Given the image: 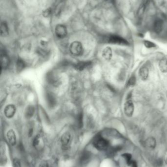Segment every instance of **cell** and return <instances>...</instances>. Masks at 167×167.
Masks as SVG:
<instances>
[{
	"mask_svg": "<svg viewBox=\"0 0 167 167\" xmlns=\"http://www.w3.org/2000/svg\"><path fill=\"white\" fill-rule=\"evenodd\" d=\"M93 144L97 149L99 150H105L109 148V142L100 135H97L94 138Z\"/></svg>",
	"mask_w": 167,
	"mask_h": 167,
	"instance_id": "1",
	"label": "cell"
},
{
	"mask_svg": "<svg viewBox=\"0 0 167 167\" xmlns=\"http://www.w3.org/2000/svg\"><path fill=\"white\" fill-rule=\"evenodd\" d=\"M131 94L128 95V98L124 104V111L125 116L131 117L133 116L134 111V105L131 99Z\"/></svg>",
	"mask_w": 167,
	"mask_h": 167,
	"instance_id": "2",
	"label": "cell"
},
{
	"mask_svg": "<svg viewBox=\"0 0 167 167\" xmlns=\"http://www.w3.org/2000/svg\"><path fill=\"white\" fill-rule=\"evenodd\" d=\"M70 53L75 56H79L83 53V47L81 43L75 41L71 44L70 46Z\"/></svg>",
	"mask_w": 167,
	"mask_h": 167,
	"instance_id": "3",
	"label": "cell"
},
{
	"mask_svg": "<svg viewBox=\"0 0 167 167\" xmlns=\"http://www.w3.org/2000/svg\"><path fill=\"white\" fill-rule=\"evenodd\" d=\"M108 42L109 43L115 44V45L127 46L129 45L128 41L125 39L117 35H111L108 38Z\"/></svg>",
	"mask_w": 167,
	"mask_h": 167,
	"instance_id": "4",
	"label": "cell"
},
{
	"mask_svg": "<svg viewBox=\"0 0 167 167\" xmlns=\"http://www.w3.org/2000/svg\"><path fill=\"white\" fill-rule=\"evenodd\" d=\"M55 32L57 36L59 38L65 37L67 34L66 27L62 25H57L55 28Z\"/></svg>",
	"mask_w": 167,
	"mask_h": 167,
	"instance_id": "5",
	"label": "cell"
},
{
	"mask_svg": "<svg viewBox=\"0 0 167 167\" xmlns=\"http://www.w3.org/2000/svg\"><path fill=\"white\" fill-rule=\"evenodd\" d=\"M1 67L2 69L7 68L10 64V59L6 53L1 50Z\"/></svg>",
	"mask_w": 167,
	"mask_h": 167,
	"instance_id": "6",
	"label": "cell"
},
{
	"mask_svg": "<svg viewBox=\"0 0 167 167\" xmlns=\"http://www.w3.org/2000/svg\"><path fill=\"white\" fill-rule=\"evenodd\" d=\"M46 99L48 106L50 108H53L55 107L57 104V99L53 93H47L46 95Z\"/></svg>",
	"mask_w": 167,
	"mask_h": 167,
	"instance_id": "7",
	"label": "cell"
},
{
	"mask_svg": "<svg viewBox=\"0 0 167 167\" xmlns=\"http://www.w3.org/2000/svg\"><path fill=\"white\" fill-rule=\"evenodd\" d=\"M16 112V108L13 105H7L5 108L4 113L7 118H11L14 116Z\"/></svg>",
	"mask_w": 167,
	"mask_h": 167,
	"instance_id": "8",
	"label": "cell"
},
{
	"mask_svg": "<svg viewBox=\"0 0 167 167\" xmlns=\"http://www.w3.org/2000/svg\"><path fill=\"white\" fill-rule=\"evenodd\" d=\"M7 139L10 145L14 146L16 144V136L13 130H9L6 134Z\"/></svg>",
	"mask_w": 167,
	"mask_h": 167,
	"instance_id": "9",
	"label": "cell"
},
{
	"mask_svg": "<svg viewBox=\"0 0 167 167\" xmlns=\"http://www.w3.org/2000/svg\"><path fill=\"white\" fill-rule=\"evenodd\" d=\"M139 75L142 81H145L149 75V70L146 66H142L139 70Z\"/></svg>",
	"mask_w": 167,
	"mask_h": 167,
	"instance_id": "10",
	"label": "cell"
},
{
	"mask_svg": "<svg viewBox=\"0 0 167 167\" xmlns=\"http://www.w3.org/2000/svg\"><path fill=\"white\" fill-rule=\"evenodd\" d=\"M102 56L106 60H110L112 57V51L111 48L108 47H105L102 51Z\"/></svg>",
	"mask_w": 167,
	"mask_h": 167,
	"instance_id": "11",
	"label": "cell"
},
{
	"mask_svg": "<svg viewBox=\"0 0 167 167\" xmlns=\"http://www.w3.org/2000/svg\"><path fill=\"white\" fill-rule=\"evenodd\" d=\"M70 139H71V135L69 132H66L63 134L61 137V142L63 147L66 148L70 142Z\"/></svg>",
	"mask_w": 167,
	"mask_h": 167,
	"instance_id": "12",
	"label": "cell"
},
{
	"mask_svg": "<svg viewBox=\"0 0 167 167\" xmlns=\"http://www.w3.org/2000/svg\"><path fill=\"white\" fill-rule=\"evenodd\" d=\"M91 157V154L90 152L85 151L83 152L80 158V162L82 164H85L90 161Z\"/></svg>",
	"mask_w": 167,
	"mask_h": 167,
	"instance_id": "13",
	"label": "cell"
},
{
	"mask_svg": "<svg viewBox=\"0 0 167 167\" xmlns=\"http://www.w3.org/2000/svg\"><path fill=\"white\" fill-rule=\"evenodd\" d=\"M91 64V62L90 61L80 62L75 65V68L78 70L82 71L89 66Z\"/></svg>",
	"mask_w": 167,
	"mask_h": 167,
	"instance_id": "14",
	"label": "cell"
},
{
	"mask_svg": "<svg viewBox=\"0 0 167 167\" xmlns=\"http://www.w3.org/2000/svg\"><path fill=\"white\" fill-rule=\"evenodd\" d=\"M159 69L162 73L167 72V59L163 58L158 63Z\"/></svg>",
	"mask_w": 167,
	"mask_h": 167,
	"instance_id": "15",
	"label": "cell"
},
{
	"mask_svg": "<svg viewBox=\"0 0 167 167\" xmlns=\"http://www.w3.org/2000/svg\"><path fill=\"white\" fill-rule=\"evenodd\" d=\"M145 145L150 149H154L156 147V142L155 138L153 137L148 138L145 141Z\"/></svg>",
	"mask_w": 167,
	"mask_h": 167,
	"instance_id": "16",
	"label": "cell"
},
{
	"mask_svg": "<svg viewBox=\"0 0 167 167\" xmlns=\"http://www.w3.org/2000/svg\"><path fill=\"white\" fill-rule=\"evenodd\" d=\"M163 23V22L162 20L159 19L155 21L154 23L153 28H154V31L156 33H159L161 32V30L162 29Z\"/></svg>",
	"mask_w": 167,
	"mask_h": 167,
	"instance_id": "17",
	"label": "cell"
},
{
	"mask_svg": "<svg viewBox=\"0 0 167 167\" xmlns=\"http://www.w3.org/2000/svg\"><path fill=\"white\" fill-rule=\"evenodd\" d=\"M9 34V28L6 23L2 22L1 24V35L2 37H6Z\"/></svg>",
	"mask_w": 167,
	"mask_h": 167,
	"instance_id": "18",
	"label": "cell"
},
{
	"mask_svg": "<svg viewBox=\"0 0 167 167\" xmlns=\"http://www.w3.org/2000/svg\"><path fill=\"white\" fill-rule=\"evenodd\" d=\"M34 108L32 106H29L26 108L25 112V116L26 118H30L34 116Z\"/></svg>",
	"mask_w": 167,
	"mask_h": 167,
	"instance_id": "19",
	"label": "cell"
},
{
	"mask_svg": "<svg viewBox=\"0 0 167 167\" xmlns=\"http://www.w3.org/2000/svg\"><path fill=\"white\" fill-rule=\"evenodd\" d=\"M25 66L24 62L21 59H18L16 63V67L18 71H20L24 69Z\"/></svg>",
	"mask_w": 167,
	"mask_h": 167,
	"instance_id": "20",
	"label": "cell"
},
{
	"mask_svg": "<svg viewBox=\"0 0 167 167\" xmlns=\"http://www.w3.org/2000/svg\"><path fill=\"white\" fill-rule=\"evenodd\" d=\"M48 80L50 83L54 85L58 84V78L57 77H55V75L53 74H50L49 75Z\"/></svg>",
	"mask_w": 167,
	"mask_h": 167,
	"instance_id": "21",
	"label": "cell"
},
{
	"mask_svg": "<svg viewBox=\"0 0 167 167\" xmlns=\"http://www.w3.org/2000/svg\"><path fill=\"white\" fill-rule=\"evenodd\" d=\"M122 157L125 159L126 161V163L128 165H129L130 163L132 161V155L130 154H128V153H125V154H122Z\"/></svg>",
	"mask_w": 167,
	"mask_h": 167,
	"instance_id": "22",
	"label": "cell"
},
{
	"mask_svg": "<svg viewBox=\"0 0 167 167\" xmlns=\"http://www.w3.org/2000/svg\"><path fill=\"white\" fill-rule=\"evenodd\" d=\"M77 125L79 128H81L83 126V115L82 113H79L78 116Z\"/></svg>",
	"mask_w": 167,
	"mask_h": 167,
	"instance_id": "23",
	"label": "cell"
},
{
	"mask_svg": "<svg viewBox=\"0 0 167 167\" xmlns=\"http://www.w3.org/2000/svg\"><path fill=\"white\" fill-rule=\"evenodd\" d=\"M136 77L134 76H131L128 82V87H133L136 84Z\"/></svg>",
	"mask_w": 167,
	"mask_h": 167,
	"instance_id": "24",
	"label": "cell"
},
{
	"mask_svg": "<svg viewBox=\"0 0 167 167\" xmlns=\"http://www.w3.org/2000/svg\"><path fill=\"white\" fill-rule=\"evenodd\" d=\"M144 44L147 48H153V47H156V45H155V44L153 43L152 42H150V41H147V40H145L144 42Z\"/></svg>",
	"mask_w": 167,
	"mask_h": 167,
	"instance_id": "25",
	"label": "cell"
},
{
	"mask_svg": "<svg viewBox=\"0 0 167 167\" xmlns=\"http://www.w3.org/2000/svg\"><path fill=\"white\" fill-rule=\"evenodd\" d=\"M13 167H21L20 161L17 158H15L13 161Z\"/></svg>",
	"mask_w": 167,
	"mask_h": 167,
	"instance_id": "26",
	"label": "cell"
},
{
	"mask_svg": "<svg viewBox=\"0 0 167 167\" xmlns=\"http://www.w3.org/2000/svg\"><path fill=\"white\" fill-rule=\"evenodd\" d=\"M40 136L39 135H38L34 139V141H33V145L34 146H36L38 145L39 143Z\"/></svg>",
	"mask_w": 167,
	"mask_h": 167,
	"instance_id": "27",
	"label": "cell"
},
{
	"mask_svg": "<svg viewBox=\"0 0 167 167\" xmlns=\"http://www.w3.org/2000/svg\"><path fill=\"white\" fill-rule=\"evenodd\" d=\"M39 167H49V164L48 163L47 161H43L40 164Z\"/></svg>",
	"mask_w": 167,
	"mask_h": 167,
	"instance_id": "28",
	"label": "cell"
},
{
	"mask_svg": "<svg viewBox=\"0 0 167 167\" xmlns=\"http://www.w3.org/2000/svg\"><path fill=\"white\" fill-rule=\"evenodd\" d=\"M129 166H130V167H138L137 162H136V161L133 160H132L131 163H130Z\"/></svg>",
	"mask_w": 167,
	"mask_h": 167,
	"instance_id": "29",
	"label": "cell"
},
{
	"mask_svg": "<svg viewBox=\"0 0 167 167\" xmlns=\"http://www.w3.org/2000/svg\"><path fill=\"white\" fill-rule=\"evenodd\" d=\"M33 129H30V131H29V135L30 137V136L32 135H33Z\"/></svg>",
	"mask_w": 167,
	"mask_h": 167,
	"instance_id": "30",
	"label": "cell"
}]
</instances>
